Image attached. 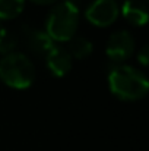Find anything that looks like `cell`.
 Returning <instances> with one entry per match:
<instances>
[{"instance_id": "1", "label": "cell", "mask_w": 149, "mask_h": 151, "mask_svg": "<svg viewBox=\"0 0 149 151\" xmlns=\"http://www.w3.org/2000/svg\"><path fill=\"white\" fill-rule=\"evenodd\" d=\"M108 85L115 97L126 101L139 100L146 96L149 90L146 75L130 65L114 66L108 73Z\"/></svg>"}, {"instance_id": "2", "label": "cell", "mask_w": 149, "mask_h": 151, "mask_svg": "<svg viewBox=\"0 0 149 151\" xmlns=\"http://www.w3.org/2000/svg\"><path fill=\"white\" fill-rule=\"evenodd\" d=\"M79 25V7L67 0L57 1L46 19V32L53 41H69L76 35Z\"/></svg>"}, {"instance_id": "3", "label": "cell", "mask_w": 149, "mask_h": 151, "mask_svg": "<svg viewBox=\"0 0 149 151\" xmlns=\"http://www.w3.org/2000/svg\"><path fill=\"white\" fill-rule=\"evenodd\" d=\"M35 79V66L31 59L21 51L4 54L0 60V81L10 88L25 90Z\"/></svg>"}, {"instance_id": "4", "label": "cell", "mask_w": 149, "mask_h": 151, "mask_svg": "<svg viewBox=\"0 0 149 151\" xmlns=\"http://www.w3.org/2000/svg\"><path fill=\"white\" fill-rule=\"evenodd\" d=\"M120 13L117 0H94L85 10L86 19L97 27L111 25Z\"/></svg>"}, {"instance_id": "5", "label": "cell", "mask_w": 149, "mask_h": 151, "mask_svg": "<svg viewBox=\"0 0 149 151\" xmlns=\"http://www.w3.org/2000/svg\"><path fill=\"white\" fill-rule=\"evenodd\" d=\"M135 51V38L126 29L113 32L107 41L105 53L111 62H123L129 59Z\"/></svg>"}, {"instance_id": "6", "label": "cell", "mask_w": 149, "mask_h": 151, "mask_svg": "<svg viewBox=\"0 0 149 151\" xmlns=\"http://www.w3.org/2000/svg\"><path fill=\"white\" fill-rule=\"evenodd\" d=\"M21 35H22L24 43L28 47V50L38 54V56H46L47 51L54 46V41L48 37V34L44 29H40L35 27L24 25Z\"/></svg>"}, {"instance_id": "7", "label": "cell", "mask_w": 149, "mask_h": 151, "mask_svg": "<svg viewBox=\"0 0 149 151\" xmlns=\"http://www.w3.org/2000/svg\"><path fill=\"white\" fill-rule=\"evenodd\" d=\"M46 60H47V68L54 76H64L72 69V60L73 59L64 47L54 44L47 51Z\"/></svg>"}, {"instance_id": "8", "label": "cell", "mask_w": 149, "mask_h": 151, "mask_svg": "<svg viewBox=\"0 0 149 151\" xmlns=\"http://www.w3.org/2000/svg\"><path fill=\"white\" fill-rule=\"evenodd\" d=\"M120 12L133 25H143L148 21V6L142 0H124Z\"/></svg>"}, {"instance_id": "9", "label": "cell", "mask_w": 149, "mask_h": 151, "mask_svg": "<svg viewBox=\"0 0 149 151\" xmlns=\"http://www.w3.org/2000/svg\"><path fill=\"white\" fill-rule=\"evenodd\" d=\"M92 49H94V46H92V43L86 37H83V35H73L67 41V49L66 50L69 51L72 59L73 57L85 59V57H88L92 53Z\"/></svg>"}, {"instance_id": "10", "label": "cell", "mask_w": 149, "mask_h": 151, "mask_svg": "<svg viewBox=\"0 0 149 151\" xmlns=\"http://www.w3.org/2000/svg\"><path fill=\"white\" fill-rule=\"evenodd\" d=\"M25 0H0V19H12L21 15Z\"/></svg>"}, {"instance_id": "11", "label": "cell", "mask_w": 149, "mask_h": 151, "mask_svg": "<svg viewBox=\"0 0 149 151\" xmlns=\"http://www.w3.org/2000/svg\"><path fill=\"white\" fill-rule=\"evenodd\" d=\"M18 35L13 34V32H9L6 31V34L3 35V38L0 40V53L3 54H9V53H13L15 49L18 47Z\"/></svg>"}, {"instance_id": "12", "label": "cell", "mask_w": 149, "mask_h": 151, "mask_svg": "<svg viewBox=\"0 0 149 151\" xmlns=\"http://www.w3.org/2000/svg\"><path fill=\"white\" fill-rule=\"evenodd\" d=\"M138 60H139L142 65H148V62H149V47L148 46H143L140 50L138 51Z\"/></svg>"}, {"instance_id": "13", "label": "cell", "mask_w": 149, "mask_h": 151, "mask_svg": "<svg viewBox=\"0 0 149 151\" xmlns=\"http://www.w3.org/2000/svg\"><path fill=\"white\" fill-rule=\"evenodd\" d=\"M32 1L37 3V4H53V3H56L58 0H32Z\"/></svg>"}, {"instance_id": "14", "label": "cell", "mask_w": 149, "mask_h": 151, "mask_svg": "<svg viewBox=\"0 0 149 151\" xmlns=\"http://www.w3.org/2000/svg\"><path fill=\"white\" fill-rule=\"evenodd\" d=\"M6 31H7V29H6V28H4V27H3V24H1V22H0V40H1V38H3V35H4V34H6Z\"/></svg>"}, {"instance_id": "15", "label": "cell", "mask_w": 149, "mask_h": 151, "mask_svg": "<svg viewBox=\"0 0 149 151\" xmlns=\"http://www.w3.org/2000/svg\"><path fill=\"white\" fill-rule=\"evenodd\" d=\"M67 1H70V3H73V4L78 6V1H81V0H67Z\"/></svg>"}, {"instance_id": "16", "label": "cell", "mask_w": 149, "mask_h": 151, "mask_svg": "<svg viewBox=\"0 0 149 151\" xmlns=\"http://www.w3.org/2000/svg\"><path fill=\"white\" fill-rule=\"evenodd\" d=\"M142 1H145V3H146V0H142Z\"/></svg>"}]
</instances>
